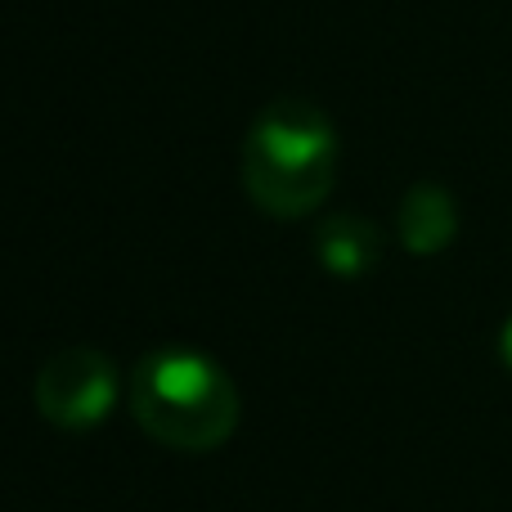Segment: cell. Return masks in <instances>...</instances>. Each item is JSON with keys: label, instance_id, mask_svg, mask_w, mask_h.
I'll return each mask as SVG.
<instances>
[{"label": "cell", "instance_id": "obj_1", "mask_svg": "<svg viewBox=\"0 0 512 512\" xmlns=\"http://www.w3.org/2000/svg\"><path fill=\"white\" fill-rule=\"evenodd\" d=\"M243 189L256 212L301 221L333 194L337 131L310 99H274L243 135Z\"/></svg>", "mask_w": 512, "mask_h": 512}, {"label": "cell", "instance_id": "obj_2", "mask_svg": "<svg viewBox=\"0 0 512 512\" xmlns=\"http://www.w3.org/2000/svg\"><path fill=\"white\" fill-rule=\"evenodd\" d=\"M131 414L149 441L180 454H212L239 432L243 400L234 378L203 351L162 346L135 364Z\"/></svg>", "mask_w": 512, "mask_h": 512}, {"label": "cell", "instance_id": "obj_3", "mask_svg": "<svg viewBox=\"0 0 512 512\" xmlns=\"http://www.w3.org/2000/svg\"><path fill=\"white\" fill-rule=\"evenodd\" d=\"M36 409L50 427L59 432H90L113 414L122 382H117V364L95 346H68V351L50 355L36 373Z\"/></svg>", "mask_w": 512, "mask_h": 512}, {"label": "cell", "instance_id": "obj_4", "mask_svg": "<svg viewBox=\"0 0 512 512\" xmlns=\"http://www.w3.org/2000/svg\"><path fill=\"white\" fill-rule=\"evenodd\" d=\"M396 230H400L405 252H414V256L445 252L454 243V234H459V207H454L450 189L432 185V180L414 185L405 194V203H400Z\"/></svg>", "mask_w": 512, "mask_h": 512}, {"label": "cell", "instance_id": "obj_5", "mask_svg": "<svg viewBox=\"0 0 512 512\" xmlns=\"http://www.w3.org/2000/svg\"><path fill=\"white\" fill-rule=\"evenodd\" d=\"M315 256L337 279H364L378 265V225L364 216H333L319 225Z\"/></svg>", "mask_w": 512, "mask_h": 512}, {"label": "cell", "instance_id": "obj_6", "mask_svg": "<svg viewBox=\"0 0 512 512\" xmlns=\"http://www.w3.org/2000/svg\"><path fill=\"white\" fill-rule=\"evenodd\" d=\"M499 355H504V364H508V373H512V315H508L504 333H499Z\"/></svg>", "mask_w": 512, "mask_h": 512}]
</instances>
